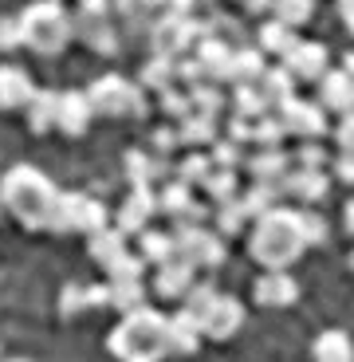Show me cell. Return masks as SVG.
<instances>
[{"label":"cell","instance_id":"cell-48","mask_svg":"<svg viewBox=\"0 0 354 362\" xmlns=\"http://www.w3.org/2000/svg\"><path fill=\"white\" fill-rule=\"evenodd\" d=\"M24 44V28H20V16H8V20H0V47L4 52H12V47Z\"/></svg>","mask_w":354,"mask_h":362},{"label":"cell","instance_id":"cell-32","mask_svg":"<svg viewBox=\"0 0 354 362\" xmlns=\"http://www.w3.org/2000/svg\"><path fill=\"white\" fill-rule=\"evenodd\" d=\"M142 260L146 264H170L177 260V245L170 233H142Z\"/></svg>","mask_w":354,"mask_h":362},{"label":"cell","instance_id":"cell-19","mask_svg":"<svg viewBox=\"0 0 354 362\" xmlns=\"http://www.w3.org/2000/svg\"><path fill=\"white\" fill-rule=\"evenodd\" d=\"M36 95L32 79H28L24 67H0V110H16V107H28V99Z\"/></svg>","mask_w":354,"mask_h":362},{"label":"cell","instance_id":"cell-11","mask_svg":"<svg viewBox=\"0 0 354 362\" xmlns=\"http://www.w3.org/2000/svg\"><path fill=\"white\" fill-rule=\"evenodd\" d=\"M158 213V193L150 189V185H134L130 189V197L122 201V209H118V233L122 236H134V233H146V221H154Z\"/></svg>","mask_w":354,"mask_h":362},{"label":"cell","instance_id":"cell-62","mask_svg":"<svg viewBox=\"0 0 354 362\" xmlns=\"http://www.w3.org/2000/svg\"><path fill=\"white\" fill-rule=\"evenodd\" d=\"M350 268H354V252H350Z\"/></svg>","mask_w":354,"mask_h":362},{"label":"cell","instance_id":"cell-22","mask_svg":"<svg viewBox=\"0 0 354 362\" xmlns=\"http://www.w3.org/2000/svg\"><path fill=\"white\" fill-rule=\"evenodd\" d=\"M323 107L350 115L354 110V79L346 71H327L323 75Z\"/></svg>","mask_w":354,"mask_h":362},{"label":"cell","instance_id":"cell-58","mask_svg":"<svg viewBox=\"0 0 354 362\" xmlns=\"http://www.w3.org/2000/svg\"><path fill=\"white\" fill-rule=\"evenodd\" d=\"M338 12H343L346 20H354V0H338Z\"/></svg>","mask_w":354,"mask_h":362},{"label":"cell","instance_id":"cell-59","mask_svg":"<svg viewBox=\"0 0 354 362\" xmlns=\"http://www.w3.org/2000/svg\"><path fill=\"white\" fill-rule=\"evenodd\" d=\"M343 217H346V233H354V201L343 209Z\"/></svg>","mask_w":354,"mask_h":362},{"label":"cell","instance_id":"cell-61","mask_svg":"<svg viewBox=\"0 0 354 362\" xmlns=\"http://www.w3.org/2000/svg\"><path fill=\"white\" fill-rule=\"evenodd\" d=\"M346 24H350V32H354V20H346Z\"/></svg>","mask_w":354,"mask_h":362},{"label":"cell","instance_id":"cell-31","mask_svg":"<svg viewBox=\"0 0 354 362\" xmlns=\"http://www.w3.org/2000/svg\"><path fill=\"white\" fill-rule=\"evenodd\" d=\"M228 47L220 44V40H213V36H201V47H197V59H201V67H205V75L209 79H225V71H228Z\"/></svg>","mask_w":354,"mask_h":362},{"label":"cell","instance_id":"cell-20","mask_svg":"<svg viewBox=\"0 0 354 362\" xmlns=\"http://www.w3.org/2000/svg\"><path fill=\"white\" fill-rule=\"evenodd\" d=\"M280 189L283 193H295L300 201H307V205H315V201H323L327 197V173L323 170H295V173H288V177L280 181Z\"/></svg>","mask_w":354,"mask_h":362},{"label":"cell","instance_id":"cell-53","mask_svg":"<svg viewBox=\"0 0 354 362\" xmlns=\"http://www.w3.org/2000/svg\"><path fill=\"white\" fill-rule=\"evenodd\" d=\"M295 158H300L303 170H319V165H323V150H319V142H303Z\"/></svg>","mask_w":354,"mask_h":362},{"label":"cell","instance_id":"cell-60","mask_svg":"<svg viewBox=\"0 0 354 362\" xmlns=\"http://www.w3.org/2000/svg\"><path fill=\"white\" fill-rule=\"evenodd\" d=\"M8 362H28V358H8Z\"/></svg>","mask_w":354,"mask_h":362},{"label":"cell","instance_id":"cell-46","mask_svg":"<svg viewBox=\"0 0 354 362\" xmlns=\"http://www.w3.org/2000/svg\"><path fill=\"white\" fill-rule=\"evenodd\" d=\"M162 95V110L165 115H173V118H185L193 110V103H189V90H177V87H165V90H158Z\"/></svg>","mask_w":354,"mask_h":362},{"label":"cell","instance_id":"cell-8","mask_svg":"<svg viewBox=\"0 0 354 362\" xmlns=\"http://www.w3.org/2000/svg\"><path fill=\"white\" fill-rule=\"evenodd\" d=\"M150 32H154V55H173V59H177L193 40H201L205 28H197L189 16H165L162 12V16L150 24Z\"/></svg>","mask_w":354,"mask_h":362},{"label":"cell","instance_id":"cell-52","mask_svg":"<svg viewBox=\"0 0 354 362\" xmlns=\"http://www.w3.org/2000/svg\"><path fill=\"white\" fill-rule=\"evenodd\" d=\"M335 138H338V146H343V154L354 158V110H350V115H343V122H338Z\"/></svg>","mask_w":354,"mask_h":362},{"label":"cell","instance_id":"cell-5","mask_svg":"<svg viewBox=\"0 0 354 362\" xmlns=\"http://www.w3.org/2000/svg\"><path fill=\"white\" fill-rule=\"evenodd\" d=\"M87 103H91V110L102 115V118L142 115L146 110L142 90H138L130 79H122V75H102V79H95L91 87H87Z\"/></svg>","mask_w":354,"mask_h":362},{"label":"cell","instance_id":"cell-17","mask_svg":"<svg viewBox=\"0 0 354 362\" xmlns=\"http://www.w3.org/2000/svg\"><path fill=\"white\" fill-rule=\"evenodd\" d=\"M252 296L260 308H288V303H295L300 288H295V280H291L288 272H264L260 280H256Z\"/></svg>","mask_w":354,"mask_h":362},{"label":"cell","instance_id":"cell-24","mask_svg":"<svg viewBox=\"0 0 354 362\" xmlns=\"http://www.w3.org/2000/svg\"><path fill=\"white\" fill-rule=\"evenodd\" d=\"M291 83H295V75H291L288 67H264L256 90L264 95V103H268V107H283V103L291 99Z\"/></svg>","mask_w":354,"mask_h":362},{"label":"cell","instance_id":"cell-16","mask_svg":"<svg viewBox=\"0 0 354 362\" xmlns=\"http://www.w3.org/2000/svg\"><path fill=\"white\" fill-rule=\"evenodd\" d=\"M165 339H170V354H193L205 339L201 331V319L189 311H177V315H165Z\"/></svg>","mask_w":354,"mask_h":362},{"label":"cell","instance_id":"cell-54","mask_svg":"<svg viewBox=\"0 0 354 362\" xmlns=\"http://www.w3.org/2000/svg\"><path fill=\"white\" fill-rule=\"evenodd\" d=\"M252 122L256 118H244V115H232V122H228V138H232V142H248V138H252Z\"/></svg>","mask_w":354,"mask_h":362},{"label":"cell","instance_id":"cell-9","mask_svg":"<svg viewBox=\"0 0 354 362\" xmlns=\"http://www.w3.org/2000/svg\"><path fill=\"white\" fill-rule=\"evenodd\" d=\"M158 213L170 217L173 225H201L205 221V209L193 201V189L185 181H165L158 189Z\"/></svg>","mask_w":354,"mask_h":362},{"label":"cell","instance_id":"cell-30","mask_svg":"<svg viewBox=\"0 0 354 362\" xmlns=\"http://www.w3.org/2000/svg\"><path fill=\"white\" fill-rule=\"evenodd\" d=\"M110 308H118L122 315L146 308V284L142 280H110Z\"/></svg>","mask_w":354,"mask_h":362},{"label":"cell","instance_id":"cell-27","mask_svg":"<svg viewBox=\"0 0 354 362\" xmlns=\"http://www.w3.org/2000/svg\"><path fill=\"white\" fill-rule=\"evenodd\" d=\"M311 351H315V362H354V346L346 331H323Z\"/></svg>","mask_w":354,"mask_h":362},{"label":"cell","instance_id":"cell-36","mask_svg":"<svg viewBox=\"0 0 354 362\" xmlns=\"http://www.w3.org/2000/svg\"><path fill=\"white\" fill-rule=\"evenodd\" d=\"M276 197H280V189H276V185H268V181H256V185H252V189H248L240 201H244L248 217L256 221V217H264V213H272V209H276Z\"/></svg>","mask_w":354,"mask_h":362},{"label":"cell","instance_id":"cell-50","mask_svg":"<svg viewBox=\"0 0 354 362\" xmlns=\"http://www.w3.org/2000/svg\"><path fill=\"white\" fill-rule=\"evenodd\" d=\"M300 228H303V240H307V245H319V240L327 236V225H323L315 213H307V209L300 213Z\"/></svg>","mask_w":354,"mask_h":362},{"label":"cell","instance_id":"cell-10","mask_svg":"<svg viewBox=\"0 0 354 362\" xmlns=\"http://www.w3.org/2000/svg\"><path fill=\"white\" fill-rule=\"evenodd\" d=\"M240 323H244V303L232 296H217L209 303V311L201 315V331H205V339H232L236 331H240Z\"/></svg>","mask_w":354,"mask_h":362},{"label":"cell","instance_id":"cell-26","mask_svg":"<svg viewBox=\"0 0 354 362\" xmlns=\"http://www.w3.org/2000/svg\"><path fill=\"white\" fill-rule=\"evenodd\" d=\"M55 110H59V95L55 90H36L28 99V127L36 134H47L55 127Z\"/></svg>","mask_w":354,"mask_h":362},{"label":"cell","instance_id":"cell-56","mask_svg":"<svg viewBox=\"0 0 354 362\" xmlns=\"http://www.w3.org/2000/svg\"><path fill=\"white\" fill-rule=\"evenodd\" d=\"M338 177L350 181V185H354V158H350V154H346L343 162H338Z\"/></svg>","mask_w":354,"mask_h":362},{"label":"cell","instance_id":"cell-3","mask_svg":"<svg viewBox=\"0 0 354 362\" xmlns=\"http://www.w3.org/2000/svg\"><path fill=\"white\" fill-rule=\"evenodd\" d=\"M303 248H307V240H303V228H300V213L272 209V213L256 217L248 252H252V260H260L268 272H283L291 260H300Z\"/></svg>","mask_w":354,"mask_h":362},{"label":"cell","instance_id":"cell-21","mask_svg":"<svg viewBox=\"0 0 354 362\" xmlns=\"http://www.w3.org/2000/svg\"><path fill=\"white\" fill-rule=\"evenodd\" d=\"M248 170L256 181H268V185H280L288 177V154L276 150V146H260V154L248 158Z\"/></svg>","mask_w":354,"mask_h":362},{"label":"cell","instance_id":"cell-51","mask_svg":"<svg viewBox=\"0 0 354 362\" xmlns=\"http://www.w3.org/2000/svg\"><path fill=\"white\" fill-rule=\"evenodd\" d=\"M59 308H64V315H79V311L87 308V291H83L79 284L64 288V296H59Z\"/></svg>","mask_w":354,"mask_h":362},{"label":"cell","instance_id":"cell-25","mask_svg":"<svg viewBox=\"0 0 354 362\" xmlns=\"http://www.w3.org/2000/svg\"><path fill=\"white\" fill-rule=\"evenodd\" d=\"M260 75H264V59H260V52H252V47H240V52H232L228 55V71H225V79L228 83H260Z\"/></svg>","mask_w":354,"mask_h":362},{"label":"cell","instance_id":"cell-39","mask_svg":"<svg viewBox=\"0 0 354 362\" xmlns=\"http://www.w3.org/2000/svg\"><path fill=\"white\" fill-rule=\"evenodd\" d=\"M272 8H276V20L288 28L295 24H307L311 12H315V0H272Z\"/></svg>","mask_w":354,"mask_h":362},{"label":"cell","instance_id":"cell-4","mask_svg":"<svg viewBox=\"0 0 354 362\" xmlns=\"http://www.w3.org/2000/svg\"><path fill=\"white\" fill-rule=\"evenodd\" d=\"M20 28H24V47L40 55H55L64 52L67 44L75 40V28H71V12L55 0H36L20 12Z\"/></svg>","mask_w":354,"mask_h":362},{"label":"cell","instance_id":"cell-18","mask_svg":"<svg viewBox=\"0 0 354 362\" xmlns=\"http://www.w3.org/2000/svg\"><path fill=\"white\" fill-rule=\"evenodd\" d=\"M193 264L185 260H170V264H158V276H154V291L162 299H182L185 291L193 288Z\"/></svg>","mask_w":354,"mask_h":362},{"label":"cell","instance_id":"cell-29","mask_svg":"<svg viewBox=\"0 0 354 362\" xmlns=\"http://www.w3.org/2000/svg\"><path fill=\"white\" fill-rule=\"evenodd\" d=\"M126 173H130L134 185H150V181L165 177L170 165H165L162 158H150V154H142V150H130V154H126Z\"/></svg>","mask_w":354,"mask_h":362},{"label":"cell","instance_id":"cell-55","mask_svg":"<svg viewBox=\"0 0 354 362\" xmlns=\"http://www.w3.org/2000/svg\"><path fill=\"white\" fill-rule=\"evenodd\" d=\"M173 146H177V130H158V134H154V150H158V158H165V154H170V150H173Z\"/></svg>","mask_w":354,"mask_h":362},{"label":"cell","instance_id":"cell-40","mask_svg":"<svg viewBox=\"0 0 354 362\" xmlns=\"http://www.w3.org/2000/svg\"><path fill=\"white\" fill-rule=\"evenodd\" d=\"M260 44L268 47V52H276V55H288L291 44H295V32H291L288 24H280V20H272V24L260 28Z\"/></svg>","mask_w":354,"mask_h":362},{"label":"cell","instance_id":"cell-7","mask_svg":"<svg viewBox=\"0 0 354 362\" xmlns=\"http://www.w3.org/2000/svg\"><path fill=\"white\" fill-rule=\"evenodd\" d=\"M173 245H177V260L193 264V268H217V264H225L220 233H213L205 225H173Z\"/></svg>","mask_w":354,"mask_h":362},{"label":"cell","instance_id":"cell-42","mask_svg":"<svg viewBox=\"0 0 354 362\" xmlns=\"http://www.w3.org/2000/svg\"><path fill=\"white\" fill-rule=\"evenodd\" d=\"M232 103H236V115H244V118H260L264 110H268V103H264V95L256 90V83H240Z\"/></svg>","mask_w":354,"mask_h":362},{"label":"cell","instance_id":"cell-33","mask_svg":"<svg viewBox=\"0 0 354 362\" xmlns=\"http://www.w3.org/2000/svg\"><path fill=\"white\" fill-rule=\"evenodd\" d=\"M173 79H177V59L173 55H154L142 71V83L146 87H158V90L173 87Z\"/></svg>","mask_w":354,"mask_h":362},{"label":"cell","instance_id":"cell-47","mask_svg":"<svg viewBox=\"0 0 354 362\" xmlns=\"http://www.w3.org/2000/svg\"><path fill=\"white\" fill-rule=\"evenodd\" d=\"M236 162H240V142L225 138V142H217V146H213V165H225V170H236Z\"/></svg>","mask_w":354,"mask_h":362},{"label":"cell","instance_id":"cell-2","mask_svg":"<svg viewBox=\"0 0 354 362\" xmlns=\"http://www.w3.org/2000/svg\"><path fill=\"white\" fill-rule=\"evenodd\" d=\"M110 354L118 362H162L170 354V339H165V315L154 308L126 311L122 323L110 331L107 339Z\"/></svg>","mask_w":354,"mask_h":362},{"label":"cell","instance_id":"cell-44","mask_svg":"<svg viewBox=\"0 0 354 362\" xmlns=\"http://www.w3.org/2000/svg\"><path fill=\"white\" fill-rule=\"evenodd\" d=\"M217 296H220V291L213 288V284H193V288L185 291V311L201 319V315H205V311H209V303H213V299H217Z\"/></svg>","mask_w":354,"mask_h":362},{"label":"cell","instance_id":"cell-12","mask_svg":"<svg viewBox=\"0 0 354 362\" xmlns=\"http://www.w3.org/2000/svg\"><path fill=\"white\" fill-rule=\"evenodd\" d=\"M283 67L295 79H323L327 75V47L315 44V40H295L291 52L283 55Z\"/></svg>","mask_w":354,"mask_h":362},{"label":"cell","instance_id":"cell-13","mask_svg":"<svg viewBox=\"0 0 354 362\" xmlns=\"http://www.w3.org/2000/svg\"><path fill=\"white\" fill-rule=\"evenodd\" d=\"M280 118H283V127L291 130V134H303L311 142V138H319L323 130H327V122H323V110L315 107V103H303L291 95L288 103L280 107Z\"/></svg>","mask_w":354,"mask_h":362},{"label":"cell","instance_id":"cell-43","mask_svg":"<svg viewBox=\"0 0 354 362\" xmlns=\"http://www.w3.org/2000/svg\"><path fill=\"white\" fill-rule=\"evenodd\" d=\"M288 127H283V118H272V115H260L252 122V142L256 146H280Z\"/></svg>","mask_w":354,"mask_h":362},{"label":"cell","instance_id":"cell-41","mask_svg":"<svg viewBox=\"0 0 354 362\" xmlns=\"http://www.w3.org/2000/svg\"><path fill=\"white\" fill-rule=\"evenodd\" d=\"M173 173H177V181H185V185L193 189V185H201V181H205V177L213 173V158H205V154H189L185 162H177V170H173Z\"/></svg>","mask_w":354,"mask_h":362},{"label":"cell","instance_id":"cell-34","mask_svg":"<svg viewBox=\"0 0 354 362\" xmlns=\"http://www.w3.org/2000/svg\"><path fill=\"white\" fill-rule=\"evenodd\" d=\"M189 103H193V115H209V118H220V107H225V95L213 87L209 79L189 87Z\"/></svg>","mask_w":354,"mask_h":362},{"label":"cell","instance_id":"cell-28","mask_svg":"<svg viewBox=\"0 0 354 362\" xmlns=\"http://www.w3.org/2000/svg\"><path fill=\"white\" fill-rule=\"evenodd\" d=\"M177 142L185 146H205V142H217V118L209 115H185L182 118V130H177Z\"/></svg>","mask_w":354,"mask_h":362},{"label":"cell","instance_id":"cell-38","mask_svg":"<svg viewBox=\"0 0 354 362\" xmlns=\"http://www.w3.org/2000/svg\"><path fill=\"white\" fill-rule=\"evenodd\" d=\"M201 189L209 193V197L217 201V205H220V201H232V197H236V173H232V170H225V165H217V170H213L209 177L201 181Z\"/></svg>","mask_w":354,"mask_h":362},{"label":"cell","instance_id":"cell-45","mask_svg":"<svg viewBox=\"0 0 354 362\" xmlns=\"http://www.w3.org/2000/svg\"><path fill=\"white\" fill-rule=\"evenodd\" d=\"M142 268H146V260H142V256L122 252V256H118V260L107 268V276H110V280H142Z\"/></svg>","mask_w":354,"mask_h":362},{"label":"cell","instance_id":"cell-49","mask_svg":"<svg viewBox=\"0 0 354 362\" xmlns=\"http://www.w3.org/2000/svg\"><path fill=\"white\" fill-rule=\"evenodd\" d=\"M177 79H185L189 87H197V83H205L209 75H205V67H201V59H197V55H193V59L177 55Z\"/></svg>","mask_w":354,"mask_h":362},{"label":"cell","instance_id":"cell-6","mask_svg":"<svg viewBox=\"0 0 354 362\" xmlns=\"http://www.w3.org/2000/svg\"><path fill=\"white\" fill-rule=\"evenodd\" d=\"M52 233H99L107 228V205L87 193H64L55 197V213H52Z\"/></svg>","mask_w":354,"mask_h":362},{"label":"cell","instance_id":"cell-1","mask_svg":"<svg viewBox=\"0 0 354 362\" xmlns=\"http://www.w3.org/2000/svg\"><path fill=\"white\" fill-rule=\"evenodd\" d=\"M55 185L36 165H12L0 177V205L28 228H47L55 213Z\"/></svg>","mask_w":354,"mask_h":362},{"label":"cell","instance_id":"cell-37","mask_svg":"<svg viewBox=\"0 0 354 362\" xmlns=\"http://www.w3.org/2000/svg\"><path fill=\"white\" fill-rule=\"evenodd\" d=\"M114 8L122 12L126 24H154L162 12V0H114Z\"/></svg>","mask_w":354,"mask_h":362},{"label":"cell","instance_id":"cell-57","mask_svg":"<svg viewBox=\"0 0 354 362\" xmlns=\"http://www.w3.org/2000/svg\"><path fill=\"white\" fill-rule=\"evenodd\" d=\"M244 8L248 12H264V8H272V0H244Z\"/></svg>","mask_w":354,"mask_h":362},{"label":"cell","instance_id":"cell-14","mask_svg":"<svg viewBox=\"0 0 354 362\" xmlns=\"http://www.w3.org/2000/svg\"><path fill=\"white\" fill-rule=\"evenodd\" d=\"M71 28H75V36L83 40L87 47H95V52H114V28L107 24V12H87L79 8L71 16Z\"/></svg>","mask_w":354,"mask_h":362},{"label":"cell","instance_id":"cell-23","mask_svg":"<svg viewBox=\"0 0 354 362\" xmlns=\"http://www.w3.org/2000/svg\"><path fill=\"white\" fill-rule=\"evenodd\" d=\"M87 252H91L95 264H102V268H110V264L118 260V256L126 252V236L118 233V228H99V233L87 236Z\"/></svg>","mask_w":354,"mask_h":362},{"label":"cell","instance_id":"cell-35","mask_svg":"<svg viewBox=\"0 0 354 362\" xmlns=\"http://www.w3.org/2000/svg\"><path fill=\"white\" fill-rule=\"evenodd\" d=\"M244 221H248V209H244V201H240V197L220 201V205H217V233L220 236H236L240 228H244Z\"/></svg>","mask_w":354,"mask_h":362},{"label":"cell","instance_id":"cell-15","mask_svg":"<svg viewBox=\"0 0 354 362\" xmlns=\"http://www.w3.org/2000/svg\"><path fill=\"white\" fill-rule=\"evenodd\" d=\"M91 103H87V90H67L59 95V110H55V127L64 130V134L79 138L83 130L91 127Z\"/></svg>","mask_w":354,"mask_h":362}]
</instances>
